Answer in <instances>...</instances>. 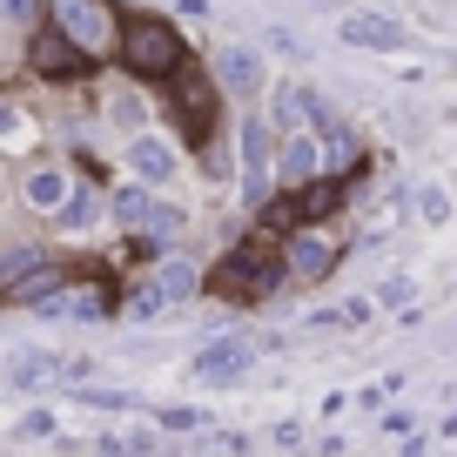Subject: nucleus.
<instances>
[{
    "mask_svg": "<svg viewBox=\"0 0 457 457\" xmlns=\"http://www.w3.org/2000/svg\"><path fill=\"white\" fill-rule=\"evenodd\" d=\"M61 215H68V222H87V215H95V195H74V202H68Z\"/></svg>",
    "mask_w": 457,
    "mask_h": 457,
    "instance_id": "obj_17",
    "label": "nucleus"
},
{
    "mask_svg": "<svg viewBox=\"0 0 457 457\" xmlns=\"http://www.w3.org/2000/svg\"><path fill=\"white\" fill-rule=\"evenodd\" d=\"M215 81H222L228 95H256V87H262L256 47H215Z\"/></svg>",
    "mask_w": 457,
    "mask_h": 457,
    "instance_id": "obj_7",
    "label": "nucleus"
},
{
    "mask_svg": "<svg viewBox=\"0 0 457 457\" xmlns=\"http://www.w3.org/2000/svg\"><path fill=\"white\" fill-rule=\"evenodd\" d=\"M316 169V148L310 142H283V175H310Z\"/></svg>",
    "mask_w": 457,
    "mask_h": 457,
    "instance_id": "obj_14",
    "label": "nucleus"
},
{
    "mask_svg": "<svg viewBox=\"0 0 457 457\" xmlns=\"http://www.w3.org/2000/svg\"><path fill=\"white\" fill-rule=\"evenodd\" d=\"M28 202H34V209H68V175H61V169L28 175Z\"/></svg>",
    "mask_w": 457,
    "mask_h": 457,
    "instance_id": "obj_12",
    "label": "nucleus"
},
{
    "mask_svg": "<svg viewBox=\"0 0 457 457\" xmlns=\"http://www.w3.org/2000/svg\"><path fill=\"white\" fill-rule=\"evenodd\" d=\"M114 215H121V222H135V228H162V236H169V228H182V215H175V209H162V202H148L142 188L114 195Z\"/></svg>",
    "mask_w": 457,
    "mask_h": 457,
    "instance_id": "obj_10",
    "label": "nucleus"
},
{
    "mask_svg": "<svg viewBox=\"0 0 457 457\" xmlns=\"http://www.w3.org/2000/svg\"><path fill=\"white\" fill-rule=\"evenodd\" d=\"M289 256H296V270H303V276H323L329 262H337V249H329L323 236H296V249H289Z\"/></svg>",
    "mask_w": 457,
    "mask_h": 457,
    "instance_id": "obj_13",
    "label": "nucleus"
},
{
    "mask_svg": "<svg viewBox=\"0 0 457 457\" xmlns=\"http://www.w3.org/2000/svg\"><path fill=\"white\" fill-rule=\"evenodd\" d=\"M337 41H350V47H377V54H384V47H397L403 41V28L390 14H350L337 28Z\"/></svg>",
    "mask_w": 457,
    "mask_h": 457,
    "instance_id": "obj_9",
    "label": "nucleus"
},
{
    "mask_svg": "<svg viewBox=\"0 0 457 457\" xmlns=\"http://www.w3.org/2000/svg\"><path fill=\"white\" fill-rule=\"evenodd\" d=\"M417 209H424L430 222H444V215H451V202H444V188L430 182V188H417Z\"/></svg>",
    "mask_w": 457,
    "mask_h": 457,
    "instance_id": "obj_15",
    "label": "nucleus"
},
{
    "mask_svg": "<svg viewBox=\"0 0 457 457\" xmlns=\"http://www.w3.org/2000/svg\"><path fill=\"white\" fill-rule=\"evenodd\" d=\"M121 61H129L135 74H148V81H162L169 68H182V41H175L169 21L129 14V21H121Z\"/></svg>",
    "mask_w": 457,
    "mask_h": 457,
    "instance_id": "obj_2",
    "label": "nucleus"
},
{
    "mask_svg": "<svg viewBox=\"0 0 457 457\" xmlns=\"http://www.w3.org/2000/svg\"><path fill=\"white\" fill-rule=\"evenodd\" d=\"M0 7H7L14 28H34V14H41V0H0Z\"/></svg>",
    "mask_w": 457,
    "mask_h": 457,
    "instance_id": "obj_16",
    "label": "nucleus"
},
{
    "mask_svg": "<svg viewBox=\"0 0 457 457\" xmlns=\"http://www.w3.org/2000/svg\"><path fill=\"white\" fill-rule=\"evenodd\" d=\"M202 289V276L188 270V262H162L155 283H148V310H175V303H188Z\"/></svg>",
    "mask_w": 457,
    "mask_h": 457,
    "instance_id": "obj_8",
    "label": "nucleus"
},
{
    "mask_svg": "<svg viewBox=\"0 0 457 457\" xmlns=\"http://www.w3.org/2000/svg\"><path fill=\"white\" fill-rule=\"evenodd\" d=\"M243 162H249V202H262V188H270V175H276V135H270V121L262 114H249L243 121Z\"/></svg>",
    "mask_w": 457,
    "mask_h": 457,
    "instance_id": "obj_5",
    "label": "nucleus"
},
{
    "mask_svg": "<svg viewBox=\"0 0 457 457\" xmlns=\"http://www.w3.org/2000/svg\"><path fill=\"white\" fill-rule=\"evenodd\" d=\"M135 175H142V182H169V175H175L169 142H155V135H148V142H135Z\"/></svg>",
    "mask_w": 457,
    "mask_h": 457,
    "instance_id": "obj_11",
    "label": "nucleus"
},
{
    "mask_svg": "<svg viewBox=\"0 0 457 457\" xmlns=\"http://www.w3.org/2000/svg\"><path fill=\"white\" fill-rule=\"evenodd\" d=\"M249 363H256V343H249V337H215L209 350L195 357V377H202V384H236Z\"/></svg>",
    "mask_w": 457,
    "mask_h": 457,
    "instance_id": "obj_4",
    "label": "nucleus"
},
{
    "mask_svg": "<svg viewBox=\"0 0 457 457\" xmlns=\"http://www.w3.org/2000/svg\"><path fill=\"white\" fill-rule=\"evenodd\" d=\"M276 283H283V249L276 243H243L236 256L215 262V276H209V289L228 296V303H256V296H270Z\"/></svg>",
    "mask_w": 457,
    "mask_h": 457,
    "instance_id": "obj_1",
    "label": "nucleus"
},
{
    "mask_svg": "<svg viewBox=\"0 0 457 457\" xmlns=\"http://www.w3.org/2000/svg\"><path fill=\"white\" fill-rule=\"evenodd\" d=\"M54 21L87 47V54H101V47H108V14H101V7H87V0H54Z\"/></svg>",
    "mask_w": 457,
    "mask_h": 457,
    "instance_id": "obj_6",
    "label": "nucleus"
},
{
    "mask_svg": "<svg viewBox=\"0 0 457 457\" xmlns=\"http://www.w3.org/2000/svg\"><path fill=\"white\" fill-rule=\"evenodd\" d=\"M87 61H95V54H87V47L74 41V34L61 28V21L41 34V41H34V68H41V74H54V81H74V74H87Z\"/></svg>",
    "mask_w": 457,
    "mask_h": 457,
    "instance_id": "obj_3",
    "label": "nucleus"
}]
</instances>
